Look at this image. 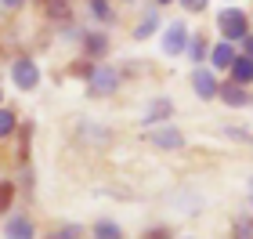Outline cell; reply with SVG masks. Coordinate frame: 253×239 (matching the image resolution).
<instances>
[{
  "label": "cell",
  "mask_w": 253,
  "mask_h": 239,
  "mask_svg": "<svg viewBox=\"0 0 253 239\" xmlns=\"http://www.w3.org/2000/svg\"><path fill=\"white\" fill-rule=\"evenodd\" d=\"M217 26H221L224 33V40H246L250 37V18H246V11H239V7H224L221 15H217Z\"/></svg>",
  "instance_id": "cell-1"
},
{
  "label": "cell",
  "mask_w": 253,
  "mask_h": 239,
  "mask_svg": "<svg viewBox=\"0 0 253 239\" xmlns=\"http://www.w3.org/2000/svg\"><path fill=\"white\" fill-rule=\"evenodd\" d=\"M188 26L185 22H170L167 33H163V54H185L188 51Z\"/></svg>",
  "instance_id": "cell-2"
},
{
  "label": "cell",
  "mask_w": 253,
  "mask_h": 239,
  "mask_svg": "<svg viewBox=\"0 0 253 239\" xmlns=\"http://www.w3.org/2000/svg\"><path fill=\"white\" fill-rule=\"evenodd\" d=\"M11 80H15V87L33 91V87L40 84V69H37V62H33V58H18L15 65H11Z\"/></svg>",
  "instance_id": "cell-3"
},
{
  "label": "cell",
  "mask_w": 253,
  "mask_h": 239,
  "mask_svg": "<svg viewBox=\"0 0 253 239\" xmlns=\"http://www.w3.org/2000/svg\"><path fill=\"white\" fill-rule=\"evenodd\" d=\"M87 84H90V95H112L116 84H120V73L112 69V65H98V69L87 76Z\"/></svg>",
  "instance_id": "cell-4"
},
{
  "label": "cell",
  "mask_w": 253,
  "mask_h": 239,
  "mask_svg": "<svg viewBox=\"0 0 253 239\" xmlns=\"http://www.w3.org/2000/svg\"><path fill=\"white\" fill-rule=\"evenodd\" d=\"M192 91H195V95H199L203 101H210V98H217L221 84H217V76H213L210 69H203V65H199V69L192 73Z\"/></svg>",
  "instance_id": "cell-5"
},
{
  "label": "cell",
  "mask_w": 253,
  "mask_h": 239,
  "mask_svg": "<svg viewBox=\"0 0 253 239\" xmlns=\"http://www.w3.org/2000/svg\"><path fill=\"white\" fill-rule=\"evenodd\" d=\"M170 112H174V101H170V98H152V101L145 105V112H141V123L148 127V123L170 120Z\"/></svg>",
  "instance_id": "cell-6"
},
{
  "label": "cell",
  "mask_w": 253,
  "mask_h": 239,
  "mask_svg": "<svg viewBox=\"0 0 253 239\" xmlns=\"http://www.w3.org/2000/svg\"><path fill=\"white\" fill-rule=\"evenodd\" d=\"M148 142L156 149H181L185 145V134L174 131V127H159V131H148Z\"/></svg>",
  "instance_id": "cell-7"
},
{
  "label": "cell",
  "mask_w": 253,
  "mask_h": 239,
  "mask_svg": "<svg viewBox=\"0 0 253 239\" xmlns=\"http://www.w3.org/2000/svg\"><path fill=\"white\" fill-rule=\"evenodd\" d=\"M217 98H221L224 105H232V109H239V105H250V101H253V98L246 95V87H243V84H235V80H232V84H221Z\"/></svg>",
  "instance_id": "cell-8"
},
{
  "label": "cell",
  "mask_w": 253,
  "mask_h": 239,
  "mask_svg": "<svg viewBox=\"0 0 253 239\" xmlns=\"http://www.w3.org/2000/svg\"><path fill=\"white\" fill-rule=\"evenodd\" d=\"M232 80L235 84H253V54H239L232 62Z\"/></svg>",
  "instance_id": "cell-9"
},
{
  "label": "cell",
  "mask_w": 253,
  "mask_h": 239,
  "mask_svg": "<svg viewBox=\"0 0 253 239\" xmlns=\"http://www.w3.org/2000/svg\"><path fill=\"white\" fill-rule=\"evenodd\" d=\"M210 62H213V69H232V62H235V51H232V40H224V44H217V48L210 51Z\"/></svg>",
  "instance_id": "cell-10"
},
{
  "label": "cell",
  "mask_w": 253,
  "mask_h": 239,
  "mask_svg": "<svg viewBox=\"0 0 253 239\" xmlns=\"http://www.w3.org/2000/svg\"><path fill=\"white\" fill-rule=\"evenodd\" d=\"M84 51L94 54V58H101V54L109 51V37H105V33H87V37H84Z\"/></svg>",
  "instance_id": "cell-11"
},
{
  "label": "cell",
  "mask_w": 253,
  "mask_h": 239,
  "mask_svg": "<svg viewBox=\"0 0 253 239\" xmlns=\"http://www.w3.org/2000/svg\"><path fill=\"white\" fill-rule=\"evenodd\" d=\"M4 232H7L11 239H33V225H29L26 218H11V221L4 225Z\"/></svg>",
  "instance_id": "cell-12"
},
{
  "label": "cell",
  "mask_w": 253,
  "mask_h": 239,
  "mask_svg": "<svg viewBox=\"0 0 253 239\" xmlns=\"http://www.w3.org/2000/svg\"><path fill=\"white\" fill-rule=\"evenodd\" d=\"M156 29H159V15H156V11H148V15L141 18V26L134 29V40H145V37H152Z\"/></svg>",
  "instance_id": "cell-13"
},
{
  "label": "cell",
  "mask_w": 253,
  "mask_h": 239,
  "mask_svg": "<svg viewBox=\"0 0 253 239\" xmlns=\"http://www.w3.org/2000/svg\"><path fill=\"white\" fill-rule=\"evenodd\" d=\"M206 51H210V48H206V37H192V40H188V58H192V62H203Z\"/></svg>",
  "instance_id": "cell-14"
},
{
  "label": "cell",
  "mask_w": 253,
  "mask_h": 239,
  "mask_svg": "<svg viewBox=\"0 0 253 239\" xmlns=\"http://www.w3.org/2000/svg\"><path fill=\"white\" fill-rule=\"evenodd\" d=\"M94 236H101V239H120L123 229H120L116 221H98V225H94Z\"/></svg>",
  "instance_id": "cell-15"
},
{
  "label": "cell",
  "mask_w": 253,
  "mask_h": 239,
  "mask_svg": "<svg viewBox=\"0 0 253 239\" xmlns=\"http://www.w3.org/2000/svg\"><path fill=\"white\" fill-rule=\"evenodd\" d=\"M90 4V15H94L98 22H112V7H109V0H87Z\"/></svg>",
  "instance_id": "cell-16"
},
{
  "label": "cell",
  "mask_w": 253,
  "mask_h": 239,
  "mask_svg": "<svg viewBox=\"0 0 253 239\" xmlns=\"http://www.w3.org/2000/svg\"><path fill=\"white\" fill-rule=\"evenodd\" d=\"M15 112H11V109H0V138H7V134L11 131H15Z\"/></svg>",
  "instance_id": "cell-17"
},
{
  "label": "cell",
  "mask_w": 253,
  "mask_h": 239,
  "mask_svg": "<svg viewBox=\"0 0 253 239\" xmlns=\"http://www.w3.org/2000/svg\"><path fill=\"white\" fill-rule=\"evenodd\" d=\"M11 199H15V185H11V181H0V214L11 207Z\"/></svg>",
  "instance_id": "cell-18"
},
{
  "label": "cell",
  "mask_w": 253,
  "mask_h": 239,
  "mask_svg": "<svg viewBox=\"0 0 253 239\" xmlns=\"http://www.w3.org/2000/svg\"><path fill=\"white\" fill-rule=\"evenodd\" d=\"M232 232H235L239 239H253V221H250V218H239Z\"/></svg>",
  "instance_id": "cell-19"
},
{
  "label": "cell",
  "mask_w": 253,
  "mask_h": 239,
  "mask_svg": "<svg viewBox=\"0 0 253 239\" xmlns=\"http://www.w3.org/2000/svg\"><path fill=\"white\" fill-rule=\"evenodd\" d=\"M47 11H51V18H65L69 4H65V0H47Z\"/></svg>",
  "instance_id": "cell-20"
},
{
  "label": "cell",
  "mask_w": 253,
  "mask_h": 239,
  "mask_svg": "<svg viewBox=\"0 0 253 239\" xmlns=\"http://www.w3.org/2000/svg\"><path fill=\"white\" fill-rule=\"evenodd\" d=\"M224 134H228V138H235V142H246V145H253V134H250V131H235V127H224Z\"/></svg>",
  "instance_id": "cell-21"
},
{
  "label": "cell",
  "mask_w": 253,
  "mask_h": 239,
  "mask_svg": "<svg viewBox=\"0 0 253 239\" xmlns=\"http://www.w3.org/2000/svg\"><path fill=\"white\" fill-rule=\"evenodd\" d=\"M181 7L192 11V15H199V11H206V0H181Z\"/></svg>",
  "instance_id": "cell-22"
},
{
  "label": "cell",
  "mask_w": 253,
  "mask_h": 239,
  "mask_svg": "<svg viewBox=\"0 0 253 239\" xmlns=\"http://www.w3.org/2000/svg\"><path fill=\"white\" fill-rule=\"evenodd\" d=\"M73 73H76V76H90V73H94V69H90V65H87V62H76V65H73Z\"/></svg>",
  "instance_id": "cell-23"
},
{
  "label": "cell",
  "mask_w": 253,
  "mask_h": 239,
  "mask_svg": "<svg viewBox=\"0 0 253 239\" xmlns=\"http://www.w3.org/2000/svg\"><path fill=\"white\" fill-rule=\"evenodd\" d=\"M243 48H246V54H253V37H246V40H243Z\"/></svg>",
  "instance_id": "cell-24"
},
{
  "label": "cell",
  "mask_w": 253,
  "mask_h": 239,
  "mask_svg": "<svg viewBox=\"0 0 253 239\" xmlns=\"http://www.w3.org/2000/svg\"><path fill=\"white\" fill-rule=\"evenodd\" d=\"M4 7H22V0H0Z\"/></svg>",
  "instance_id": "cell-25"
},
{
  "label": "cell",
  "mask_w": 253,
  "mask_h": 239,
  "mask_svg": "<svg viewBox=\"0 0 253 239\" xmlns=\"http://www.w3.org/2000/svg\"><path fill=\"white\" fill-rule=\"evenodd\" d=\"M250 203H253V181H250Z\"/></svg>",
  "instance_id": "cell-26"
},
{
  "label": "cell",
  "mask_w": 253,
  "mask_h": 239,
  "mask_svg": "<svg viewBox=\"0 0 253 239\" xmlns=\"http://www.w3.org/2000/svg\"><path fill=\"white\" fill-rule=\"evenodd\" d=\"M156 4H170V0H156Z\"/></svg>",
  "instance_id": "cell-27"
},
{
  "label": "cell",
  "mask_w": 253,
  "mask_h": 239,
  "mask_svg": "<svg viewBox=\"0 0 253 239\" xmlns=\"http://www.w3.org/2000/svg\"><path fill=\"white\" fill-rule=\"evenodd\" d=\"M0 101H4V95H0Z\"/></svg>",
  "instance_id": "cell-28"
}]
</instances>
